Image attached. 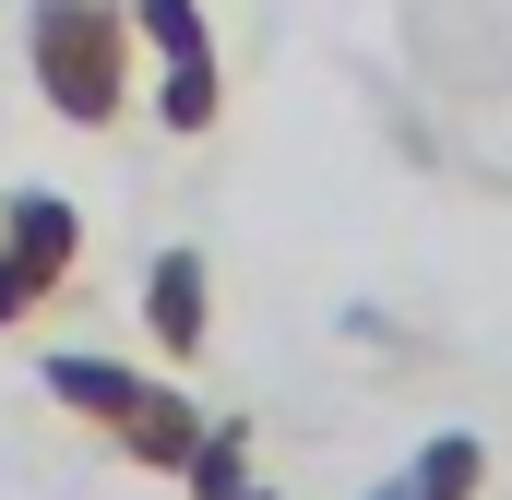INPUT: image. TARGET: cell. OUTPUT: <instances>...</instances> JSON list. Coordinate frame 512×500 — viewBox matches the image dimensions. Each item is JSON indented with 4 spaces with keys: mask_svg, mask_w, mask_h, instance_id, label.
I'll return each instance as SVG.
<instances>
[{
    "mask_svg": "<svg viewBox=\"0 0 512 500\" xmlns=\"http://www.w3.org/2000/svg\"><path fill=\"white\" fill-rule=\"evenodd\" d=\"M24 72H36L48 120L120 131L131 96H143V36H131V0H36V12H24Z\"/></svg>",
    "mask_w": 512,
    "mask_h": 500,
    "instance_id": "6da1fadb",
    "label": "cell"
},
{
    "mask_svg": "<svg viewBox=\"0 0 512 500\" xmlns=\"http://www.w3.org/2000/svg\"><path fill=\"white\" fill-rule=\"evenodd\" d=\"M131 36H143V84H155V120L179 143L227 120V60H215V24L203 0H131Z\"/></svg>",
    "mask_w": 512,
    "mask_h": 500,
    "instance_id": "7a4b0ae2",
    "label": "cell"
},
{
    "mask_svg": "<svg viewBox=\"0 0 512 500\" xmlns=\"http://www.w3.org/2000/svg\"><path fill=\"white\" fill-rule=\"evenodd\" d=\"M72 274H84V215H72L60 191H12V203H0V334L36 322Z\"/></svg>",
    "mask_w": 512,
    "mask_h": 500,
    "instance_id": "3957f363",
    "label": "cell"
},
{
    "mask_svg": "<svg viewBox=\"0 0 512 500\" xmlns=\"http://www.w3.org/2000/svg\"><path fill=\"white\" fill-rule=\"evenodd\" d=\"M143 334L167 346V370H191L203 346H215V262L191 239H167L155 262H143Z\"/></svg>",
    "mask_w": 512,
    "mask_h": 500,
    "instance_id": "277c9868",
    "label": "cell"
},
{
    "mask_svg": "<svg viewBox=\"0 0 512 500\" xmlns=\"http://www.w3.org/2000/svg\"><path fill=\"white\" fill-rule=\"evenodd\" d=\"M191 441H203V405H191L179 381H143V405L108 429V453L143 465V477H179V465H191Z\"/></svg>",
    "mask_w": 512,
    "mask_h": 500,
    "instance_id": "5b68a950",
    "label": "cell"
},
{
    "mask_svg": "<svg viewBox=\"0 0 512 500\" xmlns=\"http://www.w3.org/2000/svg\"><path fill=\"white\" fill-rule=\"evenodd\" d=\"M36 381H48V405H60V417H84V429L108 441L131 405H143V381H155V370H131V358H48Z\"/></svg>",
    "mask_w": 512,
    "mask_h": 500,
    "instance_id": "8992f818",
    "label": "cell"
},
{
    "mask_svg": "<svg viewBox=\"0 0 512 500\" xmlns=\"http://www.w3.org/2000/svg\"><path fill=\"white\" fill-rule=\"evenodd\" d=\"M179 489H191V500H274V489H262V453H251V417H203Z\"/></svg>",
    "mask_w": 512,
    "mask_h": 500,
    "instance_id": "52a82bcc",
    "label": "cell"
},
{
    "mask_svg": "<svg viewBox=\"0 0 512 500\" xmlns=\"http://www.w3.org/2000/svg\"><path fill=\"white\" fill-rule=\"evenodd\" d=\"M405 477H417L429 500H477V489H489V441H477V429H441V441H417Z\"/></svg>",
    "mask_w": 512,
    "mask_h": 500,
    "instance_id": "ba28073f",
    "label": "cell"
},
{
    "mask_svg": "<svg viewBox=\"0 0 512 500\" xmlns=\"http://www.w3.org/2000/svg\"><path fill=\"white\" fill-rule=\"evenodd\" d=\"M370 500H429V489H417V477H382V489H370Z\"/></svg>",
    "mask_w": 512,
    "mask_h": 500,
    "instance_id": "9c48e42d",
    "label": "cell"
}]
</instances>
